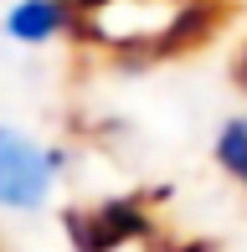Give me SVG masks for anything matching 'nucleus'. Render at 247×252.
Segmentation results:
<instances>
[{
    "instance_id": "nucleus-1",
    "label": "nucleus",
    "mask_w": 247,
    "mask_h": 252,
    "mask_svg": "<svg viewBox=\"0 0 247 252\" xmlns=\"http://www.w3.org/2000/svg\"><path fill=\"white\" fill-rule=\"evenodd\" d=\"M216 0H72V21L108 52L170 57L211 31Z\"/></svg>"
},
{
    "instance_id": "nucleus-4",
    "label": "nucleus",
    "mask_w": 247,
    "mask_h": 252,
    "mask_svg": "<svg viewBox=\"0 0 247 252\" xmlns=\"http://www.w3.org/2000/svg\"><path fill=\"white\" fill-rule=\"evenodd\" d=\"M72 21V0H21L5 16V31L16 41H52Z\"/></svg>"
},
{
    "instance_id": "nucleus-3",
    "label": "nucleus",
    "mask_w": 247,
    "mask_h": 252,
    "mask_svg": "<svg viewBox=\"0 0 247 252\" xmlns=\"http://www.w3.org/2000/svg\"><path fill=\"white\" fill-rule=\"evenodd\" d=\"M150 232V211L139 201H103L93 211H72L67 216V237L77 252H119Z\"/></svg>"
},
{
    "instance_id": "nucleus-2",
    "label": "nucleus",
    "mask_w": 247,
    "mask_h": 252,
    "mask_svg": "<svg viewBox=\"0 0 247 252\" xmlns=\"http://www.w3.org/2000/svg\"><path fill=\"white\" fill-rule=\"evenodd\" d=\"M52 180H57V155L16 129H0V206L36 211L52 196Z\"/></svg>"
},
{
    "instance_id": "nucleus-5",
    "label": "nucleus",
    "mask_w": 247,
    "mask_h": 252,
    "mask_svg": "<svg viewBox=\"0 0 247 252\" xmlns=\"http://www.w3.org/2000/svg\"><path fill=\"white\" fill-rule=\"evenodd\" d=\"M216 165L227 170L232 180L247 186V119H232L227 129L216 134Z\"/></svg>"
},
{
    "instance_id": "nucleus-6",
    "label": "nucleus",
    "mask_w": 247,
    "mask_h": 252,
    "mask_svg": "<svg viewBox=\"0 0 247 252\" xmlns=\"http://www.w3.org/2000/svg\"><path fill=\"white\" fill-rule=\"evenodd\" d=\"M237 77H242V83H247V57H242V67H237Z\"/></svg>"
}]
</instances>
